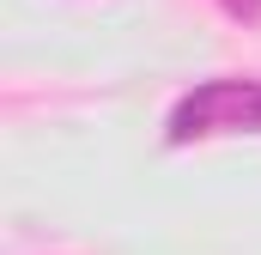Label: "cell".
I'll use <instances>...</instances> for the list:
<instances>
[{"mask_svg":"<svg viewBox=\"0 0 261 255\" xmlns=\"http://www.w3.org/2000/svg\"><path fill=\"white\" fill-rule=\"evenodd\" d=\"M219 128H261V85L225 79V85L195 91L189 104H176L170 140H195V134H219Z\"/></svg>","mask_w":261,"mask_h":255,"instance_id":"cell-1","label":"cell"}]
</instances>
